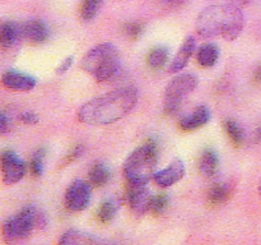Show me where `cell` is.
I'll return each instance as SVG.
<instances>
[{
    "label": "cell",
    "mask_w": 261,
    "mask_h": 245,
    "mask_svg": "<svg viewBox=\"0 0 261 245\" xmlns=\"http://www.w3.org/2000/svg\"><path fill=\"white\" fill-rule=\"evenodd\" d=\"M254 82L256 84H261V64L254 71Z\"/></svg>",
    "instance_id": "33"
},
{
    "label": "cell",
    "mask_w": 261,
    "mask_h": 245,
    "mask_svg": "<svg viewBox=\"0 0 261 245\" xmlns=\"http://www.w3.org/2000/svg\"><path fill=\"white\" fill-rule=\"evenodd\" d=\"M59 245H116L110 240L101 239L96 235L88 232L79 231V230H70L66 231L59 240Z\"/></svg>",
    "instance_id": "11"
},
{
    "label": "cell",
    "mask_w": 261,
    "mask_h": 245,
    "mask_svg": "<svg viewBox=\"0 0 261 245\" xmlns=\"http://www.w3.org/2000/svg\"><path fill=\"white\" fill-rule=\"evenodd\" d=\"M73 60H74L73 56H68V58H66L65 60H64L63 63L60 64V66H59V68L56 69V73H58V74H64V73H65V71H68L69 69H70V66L73 65Z\"/></svg>",
    "instance_id": "30"
},
{
    "label": "cell",
    "mask_w": 261,
    "mask_h": 245,
    "mask_svg": "<svg viewBox=\"0 0 261 245\" xmlns=\"http://www.w3.org/2000/svg\"><path fill=\"white\" fill-rule=\"evenodd\" d=\"M211 120V111L206 106H198L191 114L186 115L181 119L180 127L182 130L191 132V130L199 129L200 127L205 125Z\"/></svg>",
    "instance_id": "15"
},
{
    "label": "cell",
    "mask_w": 261,
    "mask_h": 245,
    "mask_svg": "<svg viewBox=\"0 0 261 245\" xmlns=\"http://www.w3.org/2000/svg\"><path fill=\"white\" fill-rule=\"evenodd\" d=\"M255 142L261 143V125H259L256 130H255Z\"/></svg>",
    "instance_id": "35"
},
{
    "label": "cell",
    "mask_w": 261,
    "mask_h": 245,
    "mask_svg": "<svg viewBox=\"0 0 261 245\" xmlns=\"http://www.w3.org/2000/svg\"><path fill=\"white\" fill-rule=\"evenodd\" d=\"M45 224V216L37 208L32 206L25 207L4 222L3 236L8 242L17 241L30 236L36 227L43 226Z\"/></svg>",
    "instance_id": "5"
},
{
    "label": "cell",
    "mask_w": 261,
    "mask_h": 245,
    "mask_svg": "<svg viewBox=\"0 0 261 245\" xmlns=\"http://www.w3.org/2000/svg\"><path fill=\"white\" fill-rule=\"evenodd\" d=\"M184 175H185V163L180 158H176V160L171 161L167 167L155 173L153 180L155 181L157 185L162 186V188H168L180 181Z\"/></svg>",
    "instance_id": "10"
},
{
    "label": "cell",
    "mask_w": 261,
    "mask_h": 245,
    "mask_svg": "<svg viewBox=\"0 0 261 245\" xmlns=\"http://www.w3.org/2000/svg\"><path fill=\"white\" fill-rule=\"evenodd\" d=\"M111 178L109 167L103 162H96L89 170V183L93 186H103Z\"/></svg>",
    "instance_id": "19"
},
{
    "label": "cell",
    "mask_w": 261,
    "mask_h": 245,
    "mask_svg": "<svg viewBox=\"0 0 261 245\" xmlns=\"http://www.w3.org/2000/svg\"><path fill=\"white\" fill-rule=\"evenodd\" d=\"M158 163V148L148 142L133 151L124 163V175L127 183L148 184L155 174Z\"/></svg>",
    "instance_id": "4"
},
{
    "label": "cell",
    "mask_w": 261,
    "mask_h": 245,
    "mask_svg": "<svg viewBox=\"0 0 261 245\" xmlns=\"http://www.w3.org/2000/svg\"><path fill=\"white\" fill-rule=\"evenodd\" d=\"M91 183L84 180H74L65 191L66 208L73 212L84 211L91 202Z\"/></svg>",
    "instance_id": "7"
},
{
    "label": "cell",
    "mask_w": 261,
    "mask_h": 245,
    "mask_svg": "<svg viewBox=\"0 0 261 245\" xmlns=\"http://www.w3.org/2000/svg\"><path fill=\"white\" fill-rule=\"evenodd\" d=\"M259 193H260V197H261V179H260V181H259Z\"/></svg>",
    "instance_id": "36"
},
{
    "label": "cell",
    "mask_w": 261,
    "mask_h": 245,
    "mask_svg": "<svg viewBox=\"0 0 261 245\" xmlns=\"http://www.w3.org/2000/svg\"><path fill=\"white\" fill-rule=\"evenodd\" d=\"M196 32L204 38L223 37L234 41L244 30V13L233 4L212 5L196 19Z\"/></svg>",
    "instance_id": "2"
},
{
    "label": "cell",
    "mask_w": 261,
    "mask_h": 245,
    "mask_svg": "<svg viewBox=\"0 0 261 245\" xmlns=\"http://www.w3.org/2000/svg\"><path fill=\"white\" fill-rule=\"evenodd\" d=\"M82 152H83V145H76V147L74 148V150L71 151V152L69 153L68 156H66L65 160H64L65 165H68V163H71L74 160H76V158H78L79 156L82 155Z\"/></svg>",
    "instance_id": "28"
},
{
    "label": "cell",
    "mask_w": 261,
    "mask_h": 245,
    "mask_svg": "<svg viewBox=\"0 0 261 245\" xmlns=\"http://www.w3.org/2000/svg\"><path fill=\"white\" fill-rule=\"evenodd\" d=\"M198 82V77L195 74L184 73L176 76L167 84L165 89V94H163L166 114H176L180 110L184 99L196 88Z\"/></svg>",
    "instance_id": "6"
},
{
    "label": "cell",
    "mask_w": 261,
    "mask_h": 245,
    "mask_svg": "<svg viewBox=\"0 0 261 245\" xmlns=\"http://www.w3.org/2000/svg\"><path fill=\"white\" fill-rule=\"evenodd\" d=\"M0 168L3 174V181L8 185L18 183L25 175V163L22 158L13 151H4L0 155Z\"/></svg>",
    "instance_id": "8"
},
{
    "label": "cell",
    "mask_w": 261,
    "mask_h": 245,
    "mask_svg": "<svg viewBox=\"0 0 261 245\" xmlns=\"http://www.w3.org/2000/svg\"><path fill=\"white\" fill-rule=\"evenodd\" d=\"M229 195H231V188L227 184L219 183L212 186L208 193V199L214 206H219V204L226 203Z\"/></svg>",
    "instance_id": "21"
},
{
    "label": "cell",
    "mask_w": 261,
    "mask_h": 245,
    "mask_svg": "<svg viewBox=\"0 0 261 245\" xmlns=\"http://www.w3.org/2000/svg\"><path fill=\"white\" fill-rule=\"evenodd\" d=\"M117 212V206L114 201H105L103 203L99 206L98 212H97V216L98 219L103 224H109L112 219L115 218Z\"/></svg>",
    "instance_id": "23"
},
{
    "label": "cell",
    "mask_w": 261,
    "mask_h": 245,
    "mask_svg": "<svg viewBox=\"0 0 261 245\" xmlns=\"http://www.w3.org/2000/svg\"><path fill=\"white\" fill-rule=\"evenodd\" d=\"M219 58V48L216 43H204L203 46H200L196 53V59H198V63L200 64L204 68H212L213 65H216V63L218 61Z\"/></svg>",
    "instance_id": "18"
},
{
    "label": "cell",
    "mask_w": 261,
    "mask_h": 245,
    "mask_svg": "<svg viewBox=\"0 0 261 245\" xmlns=\"http://www.w3.org/2000/svg\"><path fill=\"white\" fill-rule=\"evenodd\" d=\"M224 129H226L227 134H228L229 139L233 142V144L236 145H241L242 142L245 139V134H244V130L242 128L237 124L234 120H226L224 121Z\"/></svg>",
    "instance_id": "22"
},
{
    "label": "cell",
    "mask_w": 261,
    "mask_h": 245,
    "mask_svg": "<svg viewBox=\"0 0 261 245\" xmlns=\"http://www.w3.org/2000/svg\"><path fill=\"white\" fill-rule=\"evenodd\" d=\"M20 120L24 124H36L38 121V116L32 111H25L20 115Z\"/></svg>",
    "instance_id": "29"
},
{
    "label": "cell",
    "mask_w": 261,
    "mask_h": 245,
    "mask_svg": "<svg viewBox=\"0 0 261 245\" xmlns=\"http://www.w3.org/2000/svg\"><path fill=\"white\" fill-rule=\"evenodd\" d=\"M46 157V150L45 148H38L32 156V160H31L30 168L31 173L33 176L38 178V176L42 175L43 173V160Z\"/></svg>",
    "instance_id": "25"
},
{
    "label": "cell",
    "mask_w": 261,
    "mask_h": 245,
    "mask_svg": "<svg viewBox=\"0 0 261 245\" xmlns=\"http://www.w3.org/2000/svg\"><path fill=\"white\" fill-rule=\"evenodd\" d=\"M3 86L13 91H31L36 87V79L18 70H8L2 76Z\"/></svg>",
    "instance_id": "12"
},
{
    "label": "cell",
    "mask_w": 261,
    "mask_h": 245,
    "mask_svg": "<svg viewBox=\"0 0 261 245\" xmlns=\"http://www.w3.org/2000/svg\"><path fill=\"white\" fill-rule=\"evenodd\" d=\"M199 171L206 178H213L219 170L218 155L213 150H205L199 158Z\"/></svg>",
    "instance_id": "17"
},
{
    "label": "cell",
    "mask_w": 261,
    "mask_h": 245,
    "mask_svg": "<svg viewBox=\"0 0 261 245\" xmlns=\"http://www.w3.org/2000/svg\"><path fill=\"white\" fill-rule=\"evenodd\" d=\"M168 206V197L166 194H157L153 195L152 206H150V212L154 214H161L166 211Z\"/></svg>",
    "instance_id": "26"
},
{
    "label": "cell",
    "mask_w": 261,
    "mask_h": 245,
    "mask_svg": "<svg viewBox=\"0 0 261 245\" xmlns=\"http://www.w3.org/2000/svg\"><path fill=\"white\" fill-rule=\"evenodd\" d=\"M162 2L165 3L166 5H168V7H180V5L184 4L186 0H162Z\"/></svg>",
    "instance_id": "32"
},
{
    "label": "cell",
    "mask_w": 261,
    "mask_h": 245,
    "mask_svg": "<svg viewBox=\"0 0 261 245\" xmlns=\"http://www.w3.org/2000/svg\"><path fill=\"white\" fill-rule=\"evenodd\" d=\"M22 37V28L12 20L0 23V47L9 48Z\"/></svg>",
    "instance_id": "16"
},
{
    "label": "cell",
    "mask_w": 261,
    "mask_h": 245,
    "mask_svg": "<svg viewBox=\"0 0 261 245\" xmlns=\"http://www.w3.org/2000/svg\"><path fill=\"white\" fill-rule=\"evenodd\" d=\"M142 32H143V26L138 22L127 23V24L125 26V33H126L130 38H138Z\"/></svg>",
    "instance_id": "27"
},
{
    "label": "cell",
    "mask_w": 261,
    "mask_h": 245,
    "mask_svg": "<svg viewBox=\"0 0 261 245\" xmlns=\"http://www.w3.org/2000/svg\"><path fill=\"white\" fill-rule=\"evenodd\" d=\"M251 2V0H232V4L236 5V7H241V5H246L249 4V3Z\"/></svg>",
    "instance_id": "34"
},
{
    "label": "cell",
    "mask_w": 261,
    "mask_h": 245,
    "mask_svg": "<svg viewBox=\"0 0 261 245\" xmlns=\"http://www.w3.org/2000/svg\"><path fill=\"white\" fill-rule=\"evenodd\" d=\"M102 0H83L81 7V15L84 20H92L98 13Z\"/></svg>",
    "instance_id": "24"
},
{
    "label": "cell",
    "mask_w": 261,
    "mask_h": 245,
    "mask_svg": "<svg viewBox=\"0 0 261 245\" xmlns=\"http://www.w3.org/2000/svg\"><path fill=\"white\" fill-rule=\"evenodd\" d=\"M137 102V89L122 87L89 100L79 109L78 117L84 124L109 125L130 114Z\"/></svg>",
    "instance_id": "1"
},
{
    "label": "cell",
    "mask_w": 261,
    "mask_h": 245,
    "mask_svg": "<svg viewBox=\"0 0 261 245\" xmlns=\"http://www.w3.org/2000/svg\"><path fill=\"white\" fill-rule=\"evenodd\" d=\"M9 127V120H8L7 115L0 112V133H5Z\"/></svg>",
    "instance_id": "31"
},
{
    "label": "cell",
    "mask_w": 261,
    "mask_h": 245,
    "mask_svg": "<svg viewBox=\"0 0 261 245\" xmlns=\"http://www.w3.org/2000/svg\"><path fill=\"white\" fill-rule=\"evenodd\" d=\"M22 37L32 43H43L48 38V28L42 20L31 19L20 26Z\"/></svg>",
    "instance_id": "13"
},
{
    "label": "cell",
    "mask_w": 261,
    "mask_h": 245,
    "mask_svg": "<svg viewBox=\"0 0 261 245\" xmlns=\"http://www.w3.org/2000/svg\"><path fill=\"white\" fill-rule=\"evenodd\" d=\"M195 46H196V42H195V38H194L193 36L186 37L185 41L182 42V45H181L180 48H178L176 56L173 58L168 70H170L171 73H177V71L182 70V69L188 65L191 56H193L194 51H195Z\"/></svg>",
    "instance_id": "14"
},
{
    "label": "cell",
    "mask_w": 261,
    "mask_h": 245,
    "mask_svg": "<svg viewBox=\"0 0 261 245\" xmlns=\"http://www.w3.org/2000/svg\"><path fill=\"white\" fill-rule=\"evenodd\" d=\"M82 68L84 71L93 76L96 81H110L119 71V50L112 43H99L84 55L83 60H82Z\"/></svg>",
    "instance_id": "3"
},
{
    "label": "cell",
    "mask_w": 261,
    "mask_h": 245,
    "mask_svg": "<svg viewBox=\"0 0 261 245\" xmlns=\"http://www.w3.org/2000/svg\"><path fill=\"white\" fill-rule=\"evenodd\" d=\"M127 202L130 208L138 216L150 212L153 195L148 189L147 184H133L127 183Z\"/></svg>",
    "instance_id": "9"
},
{
    "label": "cell",
    "mask_w": 261,
    "mask_h": 245,
    "mask_svg": "<svg viewBox=\"0 0 261 245\" xmlns=\"http://www.w3.org/2000/svg\"><path fill=\"white\" fill-rule=\"evenodd\" d=\"M168 60V48L165 46H157V47L152 48L150 53L148 54V65L152 69H162L166 65Z\"/></svg>",
    "instance_id": "20"
}]
</instances>
